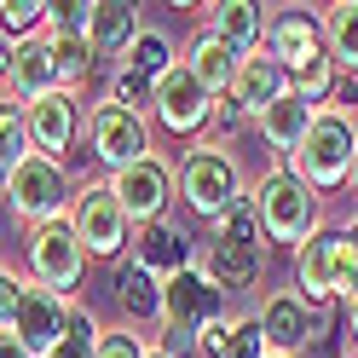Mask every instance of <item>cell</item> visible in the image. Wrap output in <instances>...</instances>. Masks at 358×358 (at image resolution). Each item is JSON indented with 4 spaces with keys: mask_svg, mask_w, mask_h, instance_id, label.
Wrapping results in <instances>:
<instances>
[{
    "mask_svg": "<svg viewBox=\"0 0 358 358\" xmlns=\"http://www.w3.org/2000/svg\"><path fill=\"white\" fill-rule=\"evenodd\" d=\"M352 150H358V122L347 104H324L318 116H312V133L301 139V150L289 156V168H295V179H306L312 191H335L347 185L352 173Z\"/></svg>",
    "mask_w": 358,
    "mask_h": 358,
    "instance_id": "1",
    "label": "cell"
},
{
    "mask_svg": "<svg viewBox=\"0 0 358 358\" xmlns=\"http://www.w3.org/2000/svg\"><path fill=\"white\" fill-rule=\"evenodd\" d=\"M266 266V231H260V214L255 203L243 196L237 208H226L214 220V237L203 249V272L220 283V289H249Z\"/></svg>",
    "mask_w": 358,
    "mask_h": 358,
    "instance_id": "2",
    "label": "cell"
},
{
    "mask_svg": "<svg viewBox=\"0 0 358 358\" xmlns=\"http://www.w3.org/2000/svg\"><path fill=\"white\" fill-rule=\"evenodd\" d=\"M358 289V249L347 231L318 226L301 249H295V295L318 312L324 301H347Z\"/></svg>",
    "mask_w": 358,
    "mask_h": 358,
    "instance_id": "3",
    "label": "cell"
},
{
    "mask_svg": "<svg viewBox=\"0 0 358 358\" xmlns=\"http://www.w3.org/2000/svg\"><path fill=\"white\" fill-rule=\"evenodd\" d=\"M249 203H255V214H260V231L272 237V243H301L324 226L318 220V191L306 185V179H295V168H266V179L249 191Z\"/></svg>",
    "mask_w": 358,
    "mask_h": 358,
    "instance_id": "4",
    "label": "cell"
},
{
    "mask_svg": "<svg viewBox=\"0 0 358 358\" xmlns=\"http://www.w3.org/2000/svg\"><path fill=\"white\" fill-rule=\"evenodd\" d=\"M179 196H185V208L203 214V220H220L226 208H237L243 203V168H237V156L196 145L185 162H179Z\"/></svg>",
    "mask_w": 358,
    "mask_h": 358,
    "instance_id": "5",
    "label": "cell"
},
{
    "mask_svg": "<svg viewBox=\"0 0 358 358\" xmlns=\"http://www.w3.org/2000/svg\"><path fill=\"white\" fill-rule=\"evenodd\" d=\"M29 272H35L41 289H52V295H64V301L81 289V278H87V249H81V237H76V226H70V214L29 226Z\"/></svg>",
    "mask_w": 358,
    "mask_h": 358,
    "instance_id": "6",
    "label": "cell"
},
{
    "mask_svg": "<svg viewBox=\"0 0 358 358\" xmlns=\"http://www.w3.org/2000/svg\"><path fill=\"white\" fill-rule=\"evenodd\" d=\"M70 179H64V168L52 162V156H41L29 150L24 162H17L6 173V203L17 220H29V226H41V220H64L70 214Z\"/></svg>",
    "mask_w": 358,
    "mask_h": 358,
    "instance_id": "7",
    "label": "cell"
},
{
    "mask_svg": "<svg viewBox=\"0 0 358 358\" xmlns=\"http://www.w3.org/2000/svg\"><path fill=\"white\" fill-rule=\"evenodd\" d=\"M87 139H93V156L110 168V173H122L133 162H145L150 156V127L139 110H127L116 99H99L93 104V116H87Z\"/></svg>",
    "mask_w": 358,
    "mask_h": 358,
    "instance_id": "8",
    "label": "cell"
},
{
    "mask_svg": "<svg viewBox=\"0 0 358 358\" xmlns=\"http://www.w3.org/2000/svg\"><path fill=\"white\" fill-rule=\"evenodd\" d=\"M70 226H76V237H81L87 255H122L127 214L116 203V191H110V179H104V185H81L70 196Z\"/></svg>",
    "mask_w": 358,
    "mask_h": 358,
    "instance_id": "9",
    "label": "cell"
},
{
    "mask_svg": "<svg viewBox=\"0 0 358 358\" xmlns=\"http://www.w3.org/2000/svg\"><path fill=\"white\" fill-rule=\"evenodd\" d=\"M64 324H70V301H64V295H52V289H41V283H24V289H17V306H12L6 329H12L35 358H47V352L64 341Z\"/></svg>",
    "mask_w": 358,
    "mask_h": 358,
    "instance_id": "10",
    "label": "cell"
},
{
    "mask_svg": "<svg viewBox=\"0 0 358 358\" xmlns=\"http://www.w3.org/2000/svg\"><path fill=\"white\" fill-rule=\"evenodd\" d=\"M110 191H116L127 226H133V220H139V226H150V220H162L168 196H173V168L162 162V156H145V162L110 173Z\"/></svg>",
    "mask_w": 358,
    "mask_h": 358,
    "instance_id": "11",
    "label": "cell"
},
{
    "mask_svg": "<svg viewBox=\"0 0 358 358\" xmlns=\"http://www.w3.org/2000/svg\"><path fill=\"white\" fill-rule=\"evenodd\" d=\"M208 104H214V93L203 81H196L185 64H173V70L156 81V99H150V116L162 122L168 133H203V122H208Z\"/></svg>",
    "mask_w": 358,
    "mask_h": 358,
    "instance_id": "12",
    "label": "cell"
},
{
    "mask_svg": "<svg viewBox=\"0 0 358 358\" xmlns=\"http://www.w3.org/2000/svg\"><path fill=\"white\" fill-rule=\"evenodd\" d=\"M266 52H272L283 70H289V81H295V76H306L318 58H329V52H324V24H318L312 12L289 6V12H278L272 24H266Z\"/></svg>",
    "mask_w": 358,
    "mask_h": 358,
    "instance_id": "13",
    "label": "cell"
},
{
    "mask_svg": "<svg viewBox=\"0 0 358 358\" xmlns=\"http://www.w3.org/2000/svg\"><path fill=\"white\" fill-rule=\"evenodd\" d=\"M220 301H226V289H220L203 266H185L179 278L162 283V324H185L203 335L208 318H220Z\"/></svg>",
    "mask_w": 358,
    "mask_h": 358,
    "instance_id": "14",
    "label": "cell"
},
{
    "mask_svg": "<svg viewBox=\"0 0 358 358\" xmlns=\"http://www.w3.org/2000/svg\"><path fill=\"white\" fill-rule=\"evenodd\" d=\"M24 122H29V145L58 162V156L76 145V133H81V99L76 93H47V99L24 104Z\"/></svg>",
    "mask_w": 358,
    "mask_h": 358,
    "instance_id": "15",
    "label": "cell"
},
{
    "mask_svg": "<svg viewBox=\"0 0 358 358\" xmlns=\"http://www.w3.org/2000/svg\"><path fill=\"white\" fill-rule=\"evenodd\" d=\"M260 329H266V352L295 358L312 335H318V312H312L295 289H283V295H272V301L260 306Z\"/></svg>",
    "mask_w": 358,
    "mask_h": 358,
    "instance_id": "16",
    "label": "cell"
},
{
    "mask_svg": "<svg viewBox=\"0 0 358 358\" xmlns=\"http://www.w3.org/2000/svg\"><path fill=\"white\" fill-rule=\"evenodd\" d=\"M6 87H12V99H17V104H35V99H47V93H64V81H58V58H52V41H47V35L17 41V47H12Z\"/></svg>",
    "mask_w": 358,
    "mask_h": 358,
    "instance_id": "17",
    "label": "cell"
},
{
    "mask_svg": "<svg viewBox=\"0 0 358 358\" xmlns=\"http://www.w3.org/2000/svg\"><path fill=\"white\" fill-rule=\"evenodd\" d=\"M283 93H295V87H289V70H283V64L272 58V52H249V58H243L237 64V81H231V99L243 104V116H266V110H272Z\"/></svg>",
    "mask_w": 358,
    "mask_h": 358,
    "instance_id": "18",
    "label": "cell"
},
{
    "mask_svg": "<svg viewBox=\"0 0 358 358\" xmlns=\"http://www.w3.org/2000/svg\"><path fill=\"white\" fill-rule=\"evenodd\" d=\"M139 35H145L139 6H127V0H99L93 24H87V52H93V64H110L116 52H127Z\"/></svg>",
    "mask_w": 358,
    "mask_h": 358,
    "instance_id": "19",
    "label": "cell"
},
{
    "mask_svg": "<svg viewBox=\"0 0 358 358\" xmlns=\"http://www.w3.org/2000/svg\"><path fill=\"white\" fill-rule=\"evenodd\" d=\"M145 266L150 278H179L191 266V237H185V226H173V220H150V226H139V255H133Z\"/></svg>",
    "mask_w": 358,
    "mask_h": 358,
    "instance_id": "20",
    "label": "cell"
},
{
    "mask_svg": "<svg viewBox=\"0 0 358 358\" xmlns=\"http://www.w3.org/2000/svg\"><path fill=\"white\" fill-rule=\"evenodd\" d=\"M243 58H249V52H237L231 41H220L214 29H203L179 64H185V70H191V76H196V81H203L208 93L220 99V93H231V81H237V64H243Z\"/></svg>",
    "mask_w": 358,
    "mask_h": 358,
    "instance_id": "21",
    "label": "cell"
},
{
    "mask_svg": "<svg viewBox=\"0 0 358 358\" xmlns=\"http://www.w3.org/2000/svg\"><path fill=\"white\" fill-rule=\"evenodd\" d=\"M312 116H318V110H312L301 93H283V99L260 116V133H266V145H272V150L295 156V150H301V139L312 133Z\"/></svg>",
    "mask_w": 358,
    "mask_h": 358,
    "instance_id": "22",
    "label": "cell"
},
{
    "mask_svg": "<svg viewBox=\"0 0 358 358\" xmlns=\"http://www.w3.org/2000/svg\"><path fill=\"white\" fill-rule=\"evenodd\" d=\"M324 24V52L341 76H358V0H335L318 12Z\"/></svg>",
    "mask_w": 358,
    "mask_h": 358,
    "instance_id": "23",
    "label": "cell"
},
{
    "mask_svg": "<svg viewBox=\"0 0 358 358\" xmlns=\"http://www.w3.org/2000/svg\"><path fill=\"white\" fill-rule=\"evenodd\" d=\"M214 35L231 41L237 52H260L266 47V12L255 0H226V6H214Z\"/></svg>",
    "mask_w": 358,
    "mask_h": 358,
    "instance_id": "24",
    "label": "cell"
},
{
    "mask_svg": "<svg viewBox=\"0 0 358 358\" xmlns=\"http://www.w3.org/2000/svg\"><path fill=\"white\" fill-rule=\"evenodd\" d=\"M116 301L127 306V318H162V278H150L139 260L116 272Z\"/></svg>",
    "mask_w": 358,
    "mask_h": 358,
    "instance_id": "25",
    "label": "cell"
},
{
    "mask_svg": "<svg viewBox=\"0 0 358 358\" xmlns=\"http://www.w3.org/2000/svg\"><path fill=\"white\" fill-rule=\"evenodd\" d=\"M35 145H29V122H24V104L17 99H0V185H6V173L24 162Z\"/></svg>",
    "mask_w": 358,
    "mask_h": 358,
    "instance_id": "26",
    "label": "cell"
},
{
    "mask_svg": "<svg viewBox=\"0 0 358 358\" xmlns=\"http://www.w3.org/2000/svg\"><path fill=\"white\" fill-rule=\"evenodd\" d=\"M127 70H139L145 81H162L168 70H173V47H168V35H156V29H145L139 41H133V47H127Z\"/></svg>",
    "mask_w": 358,
    "mask_h": 358,
    "instance_id": "27",
    "label": "cell"
},
{
    "mask_svg": "<svg viewBox=\"0 0 358 358\" xmlns=\"http://www.w3.org/2000/svg\"><path fill=\"white\" fill-rule=\"evenodd\" d=\"M47 358H99V324L87 306H70V324H64V341Z\"/></svg>",
    "mask_w": 358,
    "mask_h": 358,
    "instance_id": "28",
    "label": "cell"
},
{
    "mask_svg": "<svg viewBox=\"0 0 358 358\" xmlns=\"http://www.w3.org/2000/svg\"><path fill=\"white\" fill-rule=\"evenodd\" d=\"M243 122H249V116H243V104H237L231 93H220V99L208 104V122H203V139H196V145H203V150H220V139H231Z\"/></svg>",
    "mask_w": 358,
    "mask_h": 358,
    "instance_id": "29",
    "label": "cell"
},
{
    "mask_svg": "<svg viewBox=\"0 0 358 358\" xmlns=\"http://www.w3.org/2000/svg\"><path fill=\"white\" fill-rule=\"evenodd\" d=\"M0 29L24 35V41H35V29L47 35V6L41 0H0Z\"/></svg>",
    "mask_w": 358,
    "mask_h": 358,
    "instance_id": "30",
    "label": "cell"
},
{
    "mask_svg": "<svg viewBox=\"0 0 358 358\" xmlns=\"http://www.w3.org/2000/svg\"><path fill=\"white\" fill-rule=\"evenodd\" d=\"M87 24H93V6L87 0H58V6H47V35H58V41H87Z\"/></svg>",
    "mask_w": 358,
    "mask_h": 358,
    "instance_id": "31",
    "label": "cell"
},
{
    "mask_svg": "<svg viewBox=\"0 0 358 358\" xmlns=\"http://www.w3.org/2000/svg\"><path fill=\"white\" fill-rule=\"evenodd\" d=\"M104 99H116V104H127V110H139V116H145V104L156 99V81H145L139 70H127V64H122V70L110 76V93Z\"/></svg>",
    "mask_w": 358,
    "mask_h": 358,
    "instance_id": "32",
    "label": "cell"
},
{
    "mask_svg": "<svg viewBox=\"0 0 358 358\" xmlns=\"http://www.w3.org/2000/svg\"><path fill=\"white\" fill-rule=\"evenodd\" d=\"M52 41V58H58V81H64V93L93 70V52H87V41H58V35H47Z\"/></svg>",
    "mask_w": 358,
    "mask_h": 358,
    "instance_id": "33",
    "label": "cell"
},
{
    "mask_svg": "<svg viewBox=\"0 0 358 358\" xmlns=\"http://www.w3.org/2000/svg\"><path fill=\"white\" fill-rule=\"evenodd\" d=\"M226 358H266V329H260V312H243V318H237Z\"/></svg>",
    "mask_w": 358,
    "mask_h": 358,
    "instance_id": "34",
    "label": "cell"
},
{
    "mask_svg": "<svg viewBox=\"0 0 358 358\" xmlns=\"http://www.w3.org/2000/svg\"><path fill=\"white\" fill-rule=\"evenodd\" d=\"M99 358H145V341L127 324L122 329H99Z\"/></svg>",
    "mask_w": 358,
    "mask_h": 358,
    "instance_id": "35",
    "label": "cell"
},
{
    "mask_svg": "<svg viewBox=\"0 0 358 358\" xmlns=\"http://www.w3.org/2000/svg\"><path fill=\"white\" fill-rule=\"evenodd\" d=\"M162 352H168V358H196V352H203V335L185 329V324H168V329H162Z\"/></svg>",
    "mask_w": 358,
    "mask_h": 358,
    "instance_id": "36",
    "label": "cell"
},
{
    "mask_svg": "<svg viewBox=\"0 0 358 358\" xmlns=\"http://www.w3.org/2000/svg\"><path fill=\"white\" fill-rule=\"evenodd\" d=\"M231 329H237V318H226V312H220V318H208V324H203V352H208V358H226Z\"/></svg>",
    "mask_w": 358,
    "mask_h": 358,
    "instance_id": "37",
    "label": "cell"
},
{
    "mask_svg": "<svg viewBox=\"0 0 358 358\" xmlns=\"http://www.w3.org/2000/svg\"><path fill=\"white\" fill-rule=\"evenodd\" d=\"M17 289H24V283H17L12 272H0V329H6V318H12V306H17Z\"/></svg>",
    "mask_w": 358,
    "mask_h": 358,
    "instance_id": "38",
    "label": "cell"
},
{
    "mask_svg": "<svg viewBox=\"0 0 358 358\" xmlns=\"http://www.w3.org/2000/svg\"><path fill=\"white\" fill-rule=\"evenodd\" d=\"M347 352L358 358V289L347 295Z\"/></svg>",
    "mask_w": 358,
    "mask_h": 358,
    "instance_id": "39",
    "label": "cell"
},
{
    "mask_svg": "<svg viewBox=\"0 0 358 358\" xmlns=\"http://www.w3.org/2000/svg\"><path fill=\"white\" fill-rule=\"evenodd\" d=\"M0 358H35V352H29L24 341H17L12 329H0Z\"/></svg>",
    "mask_w": 358,
    "mask_h": 358,
    "instance_id": "40",
    "label": "cell"
},
{
    "mask_svg": "<svg viewBox=\"0 0 358 358\" xmlns=\"http://www.w3.org/2000/svg\"><path fill=\"white\" fill-rule=\"evenodd\" d=\"M347 185H352V196H358V150H352V173H347Z\"/></svg>",
    "mask_w": 358,
    "mask_h": 358,
    "instance_id": "41",
    "label": "cell"
},
{
    "mask_svg": "<svg viewBox=\"0 0 358 358\" xmlns=\"http://www.w3.org/2000/svg\"><path fill=\"white\" fill-rule=\"evenodd\" d=\"M6 70H12V52H6V47H0V81H6Z\"/></svg>",
    "mask_w": 358,
    "mask_h": 358,
    "instance_id": "42",
    "label": "cell"
},
{
    "mask_svg": "<svg viewBox=\"0 0 358 358\" xmlns=\"http://www.w3.org/2000/svg\"><path fill=\"white\" fill-rule=\"evenodd\" d=\"M347 237H352V249H358V220H352V226H347Z\"/></svg>",
    "mask_w": 358,
    "mask_h": 358,
    "instance_id": "43",
    "label": "cell"
},
{
    "mask_svg": "<svg viewBox=\"0 0 358 358\" xmlns=\"http://www.w3.org/2000/svg\"><path fill=\"white\" fill-rule=\"evenodd\" d=\"M145 358H168V352H162V347H145Z\"/></svg>",
    "mask_w": 358,
    "mask_h": 358,
    "instance_id": "44",
    "label": "cell"
},
{
    "mask_svg": "<svg viewBox=\"0 0 358 358\" xmlns=\"http://www.w3.org/2000/svg\"><path fill=\"white\" fill-rule=\"evenodd\" d=\"M266 358H278V352H266Z\"/></svg>",
    "mask_w": 358,
    "mask_h": 358,
    "instance_id": "45",
    "label": "cell"
}]
</instances>
